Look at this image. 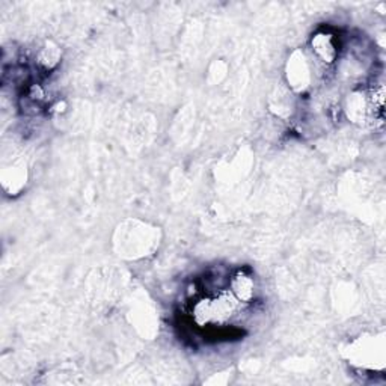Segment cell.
<instances>
[{
	"label": "cell",
	"mask_w": 386,
	"mask_h": 386,
	"mask_svg": "<svg viewBox=\"0 0 386 386\" xmlns=\"http://www.w3.org/2000/svg\"><path fill=\"white\" fill-rule=\"evenodd\" d=\"M159 228L142 224L138 220H127L117 229L115 246L120 255L127 258H143L151 255L160 243Z\"/></svg>",
	"instance_id": "1"
},
{
	"label": "cell",
	"mask_w": 386,
	"mask_h": 386,
	"mask_svg": "<svg viewBox=\"0 0 386 386\" xmlns=\"http://www.w3.org/2000/svg\"><path fill=\"white\" fill-rule=\"evenodd\" d=\"M237 299L231 294V292H222L216 297L211 299L213 306V323L227 322L237 310Z\"/></svg>",
	"instance_id": "5"
},
{
	"label": "cell",
	"mask_w": 386,
	"mask_h": 386,
	"mask_svg": "<svg viewBox=\"0 0 386 386\" xmlns=\"http://www.w3.org/2000/svg\"><path fill=\"white\" fill-rule=\"evenodd\" d=\"M229 292L233 294L238 303H250L255 299L257 285L252 273L248 270H237V272L229 279Z\"/></svg>",
	"instance_id": "3"
},
{
	"label": "cell",
	"mask_w": 386,
	"mask_h": 386,
	"mask_svg": "<svg viewBox=\"0 0 386 386\" xmlns=\"http://www.w3.org/2000/svg\"><path fill=\"white\" fill-rule=\"evenodd\" d=\"M314 55L324 64H334L338 57V43L329 32H317L311 40Z\"/></svg>",
	"instance_id": "4"
},
{
	"label": "cell",
	"mask_w": 386,
	"mask_h": 386,
	"mask_svg": "<svg viewBox=\"0 0 386 386\" xmlns=\"http://www.w3.org/2000/svg\"><path fill=\"white\" fill-rule=\"evenodd\" d=\"M371 101L374 108H378V110L383 109V101H385V88L383 85L376 86L373 94H371Z\"/></svg>",
	"instance_id": "9"
},
{
	"label": "cell",
	"mask_w": 386,
	"mask_h": 386,
	"mask_svg": "<svg viewBox=\"0 0 386 386\" xmlns=\"http://www.w3.org/2000/svg\"><path fill=\"white\" fill-rule=\"evenodd\" d=\"M61 57H62L61 48L57 47L55 43L47 41L41 47V50L38 52L36 62H38V65H40L44 71H52V70L56 69L57 65H59Z\"/></svg>",
	"instance_id": "7"
},
{
	"label": "cell",
	"mask_w": 386,
	"mask_h": 386,
	"mask_svg": "<svg viewBox=\"0 0 386 386\" xmlns=\"http://www.w3.org/2000/svg\"><path fill=\"white\" fill-rule=\"evenodd\" d=\"M285 77L288 86L294 92H303L305 90L310 88L311 83V70L310 64H308L303 52L296 50L287 62L285 69Z\"/></svg>",
	"instance_id": "2"
},
{
	"label": "cell",
	"mask_w": 386,
	"mask_h": 386,
	"mask_svg": "<svg viewBox=\"0 0 386 386\" xmlns=\"http://www.w3.org/2000/svg\"><path fill=\"white\" fill-rule=\"evenodd\" d=\"M2 185L9 195H17L26 185V168L23 165H14L3 171Z\"/></svg>",
	"instance_id": "6"
},
{
	"label": "cell",
	"mask_w": 386,
	"mask_h": 386,
	"mask_svg": "<svg viewBox=\"0 0 386 386\" xmlns=\"http://www.w3.org/2000/svg\"><path fill=\"white\" fill-rule=\"evenodd\" d=\"M192 318L198 326H206L213 323V306L211 299H199L192 306Z\"/></svg>",
	"instance_id": "8"
}]
</instances>
